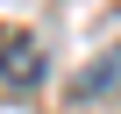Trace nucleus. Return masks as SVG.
Listing matches in <instances>:
<instances>
[{"label": "nucleus", "instance_id": "2", "mask_svg": "<svg viewBox=\"0 0 121 114\" xmlns=\"http://www.w3.org/2000/svg\"><path fill=\"white\" fill-rule=\"evenodd\" d=\"M78 93H86V100H114V93H121V50L100 57L93 71H78Z\"/></svg>", "mask_w": 121, "mask_h": 114}, {"label": "nucleus", "instance_id": "1", "mask_svg": "<svg viewBox=\"0 0 121 114\" xmlns=\"http://www.w3.org/2000/svg\"><path fill=\"white\" fill-rule=\"evenodd\" d=\"M43 79V43L29 29H0V100H14Z\"/></svg>", "mask_w": 121, "mask_h": 114}]
</instances>
